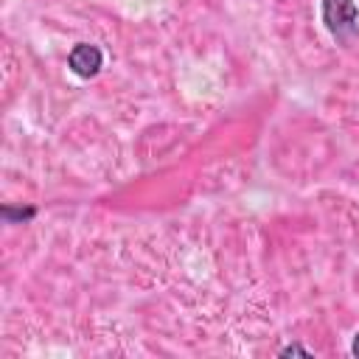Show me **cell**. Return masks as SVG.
<instances>
[{
	"label": "cell",
	"mask_w": 359,
	"mask_h": 359,
	"mask_svg": "<svg viewBox=\"0 0 359 359\" xmlns=\"http://www.w3.org/2000/svg\"><path fill=\"white\" fill-rule=\"evenodd\" d=\"M320 20L325 31L339 42H351L359 34V6L356 0H320Z\"/></svg>",
	"instance_id": "obj_1"
},
{
	"label": "cell",
	"mask_w": 359,
	"mask_h": 359,
	"mask_svg": "<svg viewBox=\"0 0 359 359\" xmlns=\"http://www.w3.org/2000/svg\"><path fill=\"white\" fill-rule=\"evenodd\" d=\"M67 67H70V73H76L79 79H93V76H98L101 67H104V53H101V48L93 45V42H76V45L70 48V53H67Z\"/></svg>",
	"instance_id": "obj_2"
},
{
	"label": "cell",
	"mask_w": 359,
	"mask_h": 359,
	"mask_svg": "<svg viewBox=\"0 0 359 359\" xmlns=\"http://www.w3.org/2000/svg\"><path fill=\"white\" fill-rule=\"evenodd\" d=\"M0 216L6 224H28L36 216V208L34 205H3Z\"/></svg>",
	"instance_id": "obj_3"
},
{
	"label": "cell",
	"mask_w": 359,
	"mask_h": 359,
	"mask_svg": "<svg viewBox=\"0 0 359 359\" xmlns=\"http://www.w3.org/2000/svg\"><path fill=\"white\" fill-rule=\"evenodd\" d=\"M278 353H280V356H311V351H309V348H303V345H297V342H292V345L280 348Z\"/></svg>",
	"instance_id": "obj_4"
},
{
	"label": "cell",
	"mask_w": 359,
	"mask_h": 359,
	"mask_svg": "<svg viewBox=\"0 0 359 359\" xmlns=\"http://www.w3.org/2000/svg\"><path fill=\"white\" fill-rule=\"evenodd\" d=\"M351 353H353V356H359V331L353 334V342H351Z\"/></svg>",
	"instance_id": "obj_5"
}]
</instances>
